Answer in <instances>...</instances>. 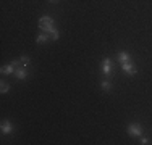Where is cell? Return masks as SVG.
Segmentation results:
<instances>
[{
    "instance_id": "obj_1",
    "label": "cell",
    "mask_w": 152,
    "mask_h": 145,
    "mask_svg": "<svg viewBox=\"0 0 152 145\" xmlns=\"http://www.w3.org/2000/svg\"><path fill=\"white\" fill-rule=\"evenodd\" d=\"M37 24H39V29L42 32H47V34H50V31L55 28L53 26V18H50V16H42Z\"/></svg>"
},
{
    "instance_id": "obj_2",
    "label": "cell",
    "mask_w": 152,
    "mask_h": 145,
    "mask_svg": "<svg viewBox=\"0 0 152 145\" xmlns=\"http://www.w3.org/2000/svg\"><path fill=\"white\" fill-rule=\"evenodd\" d=\"M126 130H128V134L129 136H133V137H139L141 134H142V126L139 124V123H131V124L126 128Z\"/></svg>"
},
{
    "instance_id": "obj_3",
    "label": "cell",
    "mask_w": 152,
    "mask_h": 145,
    "mask_svg": "<svg viewBox=\"0 0 152 145\" xmlns=\"http://www.w3.org/2000/svg\"><path fill=\"white\" fill-rule=\"evenodd\" d=\"M121 70L126 72V74H129V76H134L136 72H137V70H136V66L131 63V61H126V63H123L121 65Z\"/></svg>"
},
{
    "instance_id": "obj_4",
    "label": "cell",
    "mask_w": 152,
    "mask_h": 145,
    "mask_svg": "<svg viewBox=\"0 0 152 145\" xmlns=\"http://www.w3.org/2000/svg\"><path fill=\"white\" fill-rule=\"evenodd\" d=\"M110 71H112V60L110 58H104L102 60V72L105 76H110Z\"/></svg>"
},
{
    "instance_id": "obj_5",
    "label": "cell",
    "mask_w": 152,
    "mask_h": 145,
    "mask_svg": "<svg viewBox=\"0 0 152 145\" xmlns=\"http://www.w3.org/2000/svg\"><path fill=\"white\" fill-rule=\"evenodd\" d=\"M0 129H2V134L5 136V134H12L13 132V124L10 121H2V126H0Z\"/></svg>"
},
{
    "instance_id": "obj_6",
    "label": "cell",
    "mask_w": 152,
    "mask_h": 145,
    "mask_svg": "<svg viewBox=\"0 0 152 145\" xmlns=\"http://www.w3.org/2000/svg\"><path fill=\"white\" fill-rule=\"evenodd\" d=\"M15 76H16V79H26L28 78V71H26V68H16L15 70Z\"/></svg>"
},
{
    "instance_id": "obj_7",
    "label": "cell",
    "mask_w": 152,
    "mask_h": 145,
    "mask_svg": "<svg viewBox=\"0 0 152 145\" xmlns=\"http://www.w3.org/2000/svg\"><path fill=\"white\" fill-rule=\"evenodd\" d=\"M118 61H120V65L126 63V61H131V58H129V53L128 52H118Z\"/></svg>"
},
{
    "instance_id": "obj_8",
    "label": "cell",
    "mask_w": 152,
    "mask_h": 145,
    "mask_svg": "<svg viewBox=\"0 0 152 145\" xmlns=\"http://www.w3.org/2000/svg\"><path fill=\"white\" fill-rule=\"evenodd\" d=\"M49 39H50V36L47 32H42V34H39L36 37V44H45V42H49Z\"/></svg>"
},
{
    "instance_id": "obj_9",
    "label": "cell",
    "mask_w": 152,
    "mask_h": 145,
    "mask_svg": "<svg viewBox=\"0 0 152 145\" xmlns=\"http://www.w3.org/2000/svg\"><path fill=\"white\" fill-rule=\"evenodd\" d=\"M2 74H3V76H7V74H15V66H13L12 63L7 65V66H3V68H2Z\"/></svg>"
},
{
    "instance_id": "obj_10",
    "label": "cell",
    "mask_w": 152,
    "mask_h": 145,
    "mask_svg": "<svg viewBox=\"0 0 152 145\" xmlns=\"http://www.w3.org/2000/svg\"><path fill=\"white\" fill-rule=\"evenodd\" d=\"M100 87H102V89L105 90V92H108V90L112 89V82L108 81V79H104V81L100 82Z\"/></svg>"
},
{
    "instance_id": "obj_11",
    "label": "cell",
    "mask_w": 152,
    "mask_h": 145,
    "mask_svg": "<svg viewBox=\"0 0 152 145\" xmlns=\"http://www.w3.org/2000/svg\"><path fill=\"white\" fill-rule=\"evenodd\" d=\"M8 90H10V84H8V82H5V81L0 82V92H2V94H7Z\"/></svg>"
},
{
    "instance_id": "obj_12",
    "label": "cell",
    "mask_w": 152,
    "mask_h": 145,
    "mask_svg": "<svg viewBox=\"0 0 152 145\" xmlns=\"http://www.w3.org/2000/svg\"><path fill=\"white\" fill-rule=\"evenodd\" d=\"M58 37H60L58 29H55V28H53L52 31H50V39H52V41H58Z\"/></svg>"
},
{
    "instance_id": "obj_13",
    "label": "cell",
    "mask_w": 152,
    "mask_h": 145,
    "mask_svg": "<svg viewBox=\"0 0 152 145\" xmlns=\"http://www.w3.org/2000/svg\"><path fill=\"white\" fill-rule=\"evenodd\" d=\"M20 61H21V66H24V68H26L28 66V65H29V57H26V55H23V57H21L20 58Z\"/></svg>"
},
{
    "instance_id": "obj_14",
    "label": "cell",
    "mask_w": 152,
    "mask_h": 145,
    "mask_svg": "<svg viewBox=\"0 0 152 145\" xmlns=\"http://www.w3.org/2000/svg\"><path fill=\"white\" fill-rule=\"evenodd\" d=\"M141 144L147 145V144H149V139H147V137H141Z\"/></svg>"
},
{
    "instance_id": "obj_15",
    "label": "cell",
    "mask_w": 152,
    "mask_h": 145,
    "mask_svg": "<svg viewBox=\"0 0 152 145\" xmlns=\"http://www.w3.org/2000/svg\"><path fill=\"white\" fill-rule=\"evenodd\" d=\"M49 2H52V3H55V2H58V0H49Z\"/></svg>"
}]
</instances>
